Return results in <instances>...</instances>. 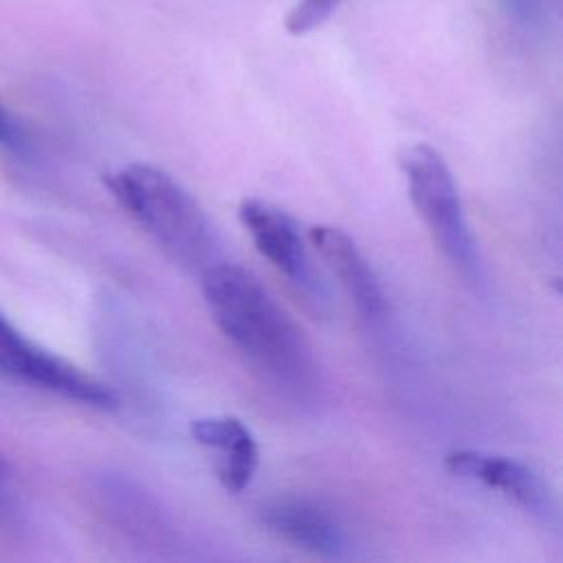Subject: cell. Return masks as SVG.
Listing matches in <instances>:
<instances>
[{
    "mask_svg": "<svg viewBox=\"0 0 563 563\" xmlns=\"http://www.w3.org/2000/svg\"><path fill=\"white\" fill-rule=\"evenodd\" d=\"M347 0H297L284 20V29L295 35H308L325 24Z\"/></svg>",
    "mask_w": 563,
    "mask_h": 563,
    "instance_id": "30bf717a",
    "label": "cell"
},
{
    "mask_svg": "<svg viewBox=\"0 0 563 563\" xmlns=\"http://www.w3.org/2000/svg\"><path fill=\"white\" fill-rule=\"evenodd\" d=\"M257 519L266 532L310 554L336 559L347 550V537L339 519L310 497H273L260 506Z\"/></svg>",
    "mask_w": 563,
    "mask_h": 563,
    "instance_id": "52a82bcc",
    "label": "cell"
},
{
    "mask_svg": "<svg viewBox=\"0 0 563 563\" xmlns=\"http://www.w3.org/2000/svg\"><path fill=\"white\" fill-rule=\"evenodd\" d=\"M548 0H499L506 18L523 31H539L545 22Z\"/></svg>",
    "mask_w": 563,
    "mask_h": 563,
    "instance_id": "8fae6325",
    "label": "cell"
},
{
    "mask_svg": "<svg viewBox=\"0 0 563 563\" xmlns=\"http://www.w3.org/2000/svg\"><path fill=\"white\" fill-rule=\"evenodd\" d=\"M444 468L453 477L479 482L501 493L541 521L556 519V499L550 486L537 471L515 457L482 449H453L444 457Z\"/></svg>",
    "mask_w": 563,
    "mask_h": 563,
    "instance_id": "8992f818",
    "label": "cell"
},
{
    "mask_svg": "<svg viewBox=\"0 0 563 563\" xmlns=\"http://www.w3.org/2000/svg\"><path fill=\"white\" fill-rule=\"evenodd\" d=\"M106 185L174 262L200 273L216 262L218 233L209 216L165 169L130 163L112 172Z\"/></svg>",
    "mask_w": 563,
    "mask_h": 563,
    "instance_id": "7a4b0ae2",
    "label": "cell"
},
{
    "mask_svg": "<svg viewBox=\"0 0 563 563\" xmlns=\"http://www.w3.org/2000/svg\"><path fill=\"white\" fill-rule=\"evenodd\" d=\"M0 374L92 409L119 407L114 389L22 334L0 310Z\"/></svg>",
    "mask_w": 563,
    "mask_h": 563,
    "instance_id": "277c9868",
    "label": "cell"
},
{
    "mask_svg": "<svg viewBox=\"0 0 563 563\" xmlns=\"http://www.w3.org/2000/svg\"><path fill=\"white\" fill-rule=\"evenodd\" d=\"M238 218L255 249L297 288L303 301L314 310H323L328 290L312 266L297 222L284 209L260 198H244L238 207Z\"/></svg>",
    "mask_w": 563,
    "mask_h": 563,
    "instance_id": "5b68a950",
    "label": "cell"
},
{
    "mask_svg": "<svg viewBox=\"0 0 563 563\" xmlns=\"http://www.w3.org/2000/svg\"><path fill=\"white\" fill-rule=\"evenodd\" d=\"M18 515V490L9 466L0 457V523H11Z\"/></svg>",
    "mask_w": 563,
    "mask_h": 563,
    "instance_id": "7c38bea8",
    "label": "cell"
},
{
    "mask_svg": "<svg viewBox=\"0 0 563 563\" xmlns=\"http://www.w3.org/2000/svg\"><path fill=\"white\" fill-rule=\"evenodd\" d=\"M308 240L323 264L332 271L339 286L354 301L356 310L365 319H383L387 297L374 266L363 255L358 244L343 229L332 224H314L308 229Z\"/></svg>",
    "mask_w": 563,
    "mask_h": 563,
    "instance_id": "ba28073f",
    "label": "cell"
},
{
    "mask_svg": "<svg viewBox=\"0 0 563 563\" xmlns=\"http://www.w3.org/2000/svg\"><path fill=\"white\" fill-rule=\"evenodd\" d=\"M409 198L449 264L471 284L482 282V257L468 227L462 198L444 158L427 143L398 154Z\"/></svg>",
    "mask_w": 563,
    "mask_h": 563,
    "instance_id": "3957f363",
    "label": "cell"
},
{
    "mask_svg": "<svg viewBox=\"0 0 563 563\" xmlns=\"http://www.w3.org/2000/svg\"><path fill=\"white\" fill-rule=\"evenodd\" d=\"M194 440L200 446L213 449L220 457L216 473L229 493H242L260 464V449L251 429L235 416H205L189 424Z\"/></svg>",
    "mask_w": 563,
    "mask_h": 563,
    "instance_id": "9c48e42d",
    "label": "cell"
},
{
    "mask_svg": "<svg viewBox=\"0 0 563 563\" xmlns=\"http://www.w3.org/2000/svg\"><path fill=\"white\" fill-rule=\"evenodd\" d=\"M200 288L220 332L266 380L297 398L317 389L310 343L251 271L213 262L200 273Z\"/></svg>",
    "mask_w": 563,
    "mask_h": 563,
    "instance_id": "6da1fadb",
    "label": "cell"
},
{
    "mask_svg": "<svg viewBox=\"0 0 563 563\" xmlns=\"http://www.w3.org/2000/svg\"><path fill=\"white\" fill-rule=\"evenodd\" d=\"M0 145L2 147H22L24 145V132L20 123L11 117V112L0 101Z\"/></svg>",
    "mask_w": 563,
    "mask_h": 563,
    "instance_id": "4fadbf2b",
    "label": "cell"
}]
</instances>
